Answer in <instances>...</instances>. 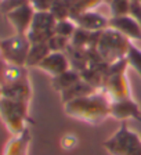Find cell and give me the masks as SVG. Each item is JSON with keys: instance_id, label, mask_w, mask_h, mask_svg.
<instances>
[{"instance_id": "cell-10", "label": "cell", "mask_w": 141, "mask_h": 155, "mask_svg": "<svg viewBox=\"0 0 141 155\" xmlns=\"http://www.w3.org/2000/svg\"><path fill=\"white\" fill-rule=\"evenodd\" d=\"M111 116L120 122H127L129 119L141 120V108L132 97L111 101Z\"/></svg>"}, {"instance_id": "cell-8", "label": "cell", "mask_w": 141, "mask_h": 155, "mask_svg": "<svg viewBox=\"0 0 141 155\" xmlns=\"http://www.w3.org/2000/svg\"><path fill=\"white\" fill-rule=\"evenodd\" d=\"M108 28L119 32L130 42H141V26L130 14L122 17H109Z\"/></svg>"}, {"instance_id": "cell-6", "label": "cell", "mask_w": 141, "mask_h": 155, "mask_svg": "<svg viewBox=\"0 0 141 155\" xmlns=\"http://www.w3.org/2000/svg\"><path fill=\"white\" fill-rule=\"evenodd\" d=\"M31 48V42L26 35H15L0 40V53L2 58L8 64L25 67L28 53Z\"/></svg>"}, {"instance_id": "cell-7", "label": "cell", "mask_w": 141, "mask_h": 155, "mask_svg": "<svg viewBox=\"0 0 141 155\" xmlns=\"http://www.w3.org/2000/svg\"><path fill=\"white\" fill-rule=\"evenodd\" d=\"M55 24L57 19L50 11H36L26 32V38L29 39L31 45L48 42L54 36Z\"/></svg>"}, {"instance_id": "cell-32", "label": "cell", "mask_w": 141, "mask_h": 155, "mask_svg": "<svg viewBox=\"0 0 141 155\" xmlns=\"http://www.w3.org/2000/svg\"><path fill=\"white\" fill-rule=\"evenodd\" d=\"M138 3H140V4H141V0H138Z\"/></svg>"}, {"instance_id": "cell-23", "label": "cell", "mask_w": 141, "mask_h": 155, "mask_svg": "<svg viewBox=\"0 0 141 155\" xmlns=\"http://www.w3.org/2000/svg\"><path fill=\"white\" fill-rule=\"evenodd\" d=\"M47 43H48V46H50V50H51V51L65 53L67 51V48H68V46L70 45V40L67 39V38H62V36L54 35Z\"/></svg>"}, {"instance_id": "cell-4", "label": "cell", "mask_w": 141, "mask_h": 155, "mask_svg": "<svg viewBox=\"0 0 141 155\" xmlns=\"http://www.w3.org/2000/svg\"><path fill=\"white\" fill-rule=\"evenodd\" d=\"M127 67L129 64L126 61V58L113 62V64H109L105 78H104L103 87H101V90L107 94L109 101H116L132 97L127 78H126Z\"/></svg>"}, {"instance_id": "cell-20", "label": "cell", "mask_w": 141, "mask_h": 155, "mask_svg": "<svg viewBox=\"0 0 141 155\" xmlns=\"http://www.w3.org/2000/svg\"><path fill=\"white\" fill-rule=\"evenodd\" d=\"M76 24L72 21L70 18H65V19H58L55 24V29H54V35L62 36L70 40V38L74 36L75 31H76Z\"/></svg>"}, {"instance_id": "cell-14", "label": "cell", "mask_w": 141, "mask_h": 155, "mask_svg": "<svg viewBox=\"0 0 141 155\" xmlns=\"http://www.w3.org/2000/svg\"><path fill=\"white\" fill-rule=\"evenodd\" d=\"M31 140H32V134H31L29 127H26L21 134L13 136L7 141L3 155H28V148Z\"/></svg>"}, {"instance_id": "cell-15", "label": "cell", "mask_w": 141, "mask_h": 155, "mask_svg": "<svg viewBox=\"0 0 141 155\" xmlns=\"http://www.w3.org/2000/svg\"><path fill=\"white\" fill-rule=\"evenodd\" d=\"M94 91H97V89H94V87L91 86V84L87 83L86 81L80 79V81L76 82L74 86H70L69 89L61 91V93H60V96H61L62 104H65V103H69V101H72V100L80 98V97L93 94Z\"/></svg>"}, {"instance_id": "cell-24", "label": "cell", "mask_w": 141, "mask_h": 155, "mask_svg": "<svg viewBox=\"0 0 141 155\" xmlns=\"http://www.w3.org/2000/svg\"><path fill=\"white\" fill-rule=\"evenodd\" d=\"M77 143H79V139L76 137V134L74 133H67L61 137L60 140V144H61V148L65 150V151H70L77 147Z\"/></svg>"}, {"instance_id": "cell-17", "label": "cell", "mask_w": 141, "mask_h": 155, "mask_svg": "<svg viewBox=\"0 0 141 155\" xmlns=\"http://www.w3.org/2000/svg\"><path fill=\"white\" fill-rule=\"evenodd\" d=\"M51 53L50 50V46L48 43H35V45H31V48H29V53H28V58H26V68H31V67H36L40 64V62L47 57L48 54Z\"/></svg>"}, {"instance_id": "cell-19", "label": "cell", "mask_w": 141, "mask_h": 155, "mask_svg": "<svg viewBox=\"0 0 141 155\" xmlns=\"http://www.w3.org/2000/svg\"><path fill=\"white\" fill-rule=\"evenodd\" d=\"M75 0H55L53 4L50 13L55 17V19H65L69 18L72 7H74Z\"/></svg>"}, {"instance_id": "cell-31", "label": "cell", "mask_w": 141, "mask_h": 155, "mask_svg": "<svg viewBox=\"0 0 141 155\" xmlns=\"http://www.w3.org/2000/svg\"><path fill=\"white\" fill-rule=\"evenodd\" d=\"M104 2H107V3H108V2H109V0H104Z\"/></svg>"}, {"instance_id": "cell-2", "label": "cell", "mask_w": 141, "mask_h": 155, "mask_svg": "<svg viewBox=\"0 0 141 155\" xmlns=\"http://www.w3.org/2000/svg\"><path fill=\"white\" fill-rule=\"evenodd\" d=\"M103 147L109 155H141V137L129 127L127 122H122Z\"/></svg>"}, {"instance_id": "cell-22", "label": "cell", "mask_w": 141, "mask_h": 155, "mask_svg": "<svg viewBox=\"0 0 141 155\" xmlns=\"http://www.w3.org/2000/svg\"><path fill=\"white\" fill-rule=\"evenodd\" d=\"M126 61L129 67H132L141 78V48H138L136 45H130L126 54Z\"/></svg>"}, {"instance_id": "cell-25", "label": "cell", "mask_w": 141, "mask_h": 155, "mask_svg": "<svg viewBox=\"0 0 141 155\" xmlns=\"http://www.w3.org/2000/svg\"><path fill=\"white\" fill-rule=\"evenodd\" d=\"M26 3H31L29 0H2V3H0V11L3 14H7L8 11L17 8L19 6H24Z\"/></svg>"}, {"instance_id": "cell-28", "label": "cell", "mask_w": 141, "mask_h": 155, "mask_svg": "<svg viewBox=\"0 0 141 155\" xmlns=\"http://www.w3.org/2000/svg\"><path fill=\"white\" fill-rule=\"evenodd\" d=\"M4 65H6V61H4V60H0V100H2V97H3V83H2V78H3Z\"/></svg>"}, {"instance_id": "cell-3", "label": "cell", "mask_w": 141, "mask_h": 155, "mask_svg": "<svg viewBox=\"0 0 141 155\" xmlns=\"http://www.w3.org/2000/svg\"><path fill=\"white\" fill-rule=\"evenodd\" d=\"M130 45L132 42L123 35L111 28H107L105 31L100 33L96 50L107 64H113V62L126 58Z\"/></svg>"}, {"instance_id": "cell-16", "label": "cell", "mask_w": 141, "mask_h": 155, "mask_svg": "<svg viewBox=\"0 0 141 155\" xmlns=\"http://www.w3.org/2000/svg\"><path fill=\"white\" fill-rule=\"evenodd\" d=\"M80 79H82L80 72L74 69V68H69L64 74L58 75V76H55V78H51V86L54 90H57L58 93H61V91L69 89L70 86H74Z\"/></svg>"}, {"instance_id": "cell-9", "label": "cell", "mask_w": 141, "mask_h": 155, "mask_svg": "<svg viewBox=\"0 0 141 155\" xmlns=\"http://www.w3.org/2000/svg\"><path fill=\"white\" fill-rule=\"evenodd\" d=\"M35 8L32 7L31 3H26L24 6H19L17 8L8 11L7 14H4L11 26L14 28L15 33L18 35H26L29 26L32 24L33 15H35Z\"/></svg>"}, {"instance_id": "cell-1", "label": "cell", "mask_w": 141, "mask_h": 155, "mask_svg": "<svg viewBox=\"0 0 141 155\" xmlns=\"http://www.w3.org/2000/svg\"><path fill=\"white\" fill-rule=\"evenodd\" d=\"M64 112L74 119L98 125L111 116V101L103 90L64 104Z\"/></svg>"}, {"instance_id": "cell-18", "label": "cell", "mask_w": 141, "mask_h": 155, "mask_svg": "<svg viewBox=\"0 0 141 155\" xmlns=\"http://www.w3.org/2000/svg\"><path fill=\"white\" fill-rule=\"evenodd\" d=\"M104 0H75L69 18L74 19L75 17L80 15V14L89 13V11H96V8H98L101 6Z\"/></svg>"}, {"instance_id": "cell-26", "label": "cell", "mask_w": 141, "mask_h": 155, "mask_svg": "<svg viewBox=\"0 0 141 155\" xmlns=\"http://www.w3.org/2000/svg\"><path fill=\"white\" fill-rule=\"evenodd\" d=\"M35 11H50L55 0H29Z\"/></svg>"}, {"instance_id": "cell-29", "label": "cell", "mask_w": 141, "mask_h": 155, "mask_svg": "<svg viewBox=\"0 0 141 155\" xmlns=\"http://www.w3.org/2000/svg\"><path fill=\"white\" fill-rule=\"evenodd\" d=\"M132 3H138V0H130Z\"/></svg>"}, {"instance_id": "cell-5", "label": "cell", "mask_w": 141, "mask_h": 155, "mask_svg": "<svg viewBox=\"0 0 141 155\" xmlns=\"http://www.w3.org/2000/svg\"><path fill=\"white\" fill-rule=\"evenodd\" d=\"M29 103L11 100L2 97L0 100V118L13 136H18L28 127L29 122Z\"/></svg>"}, {"instance_id": "cell-21", "label": "cell", "mask_w": 141, "mask_h": 155, "mask_svg": "<svg viewBox=\"0 0 141 155\" xmlns=\"http://www.w3.org/2000/svg\"><path fill=\"white\" fill-rule=\"evenodd\" d=\"M109 10H111V17H122L130 14V0H109L108 2Z\"/></svg>"}, {"instance_id": "cell-13", "label": "cell", "mask_w": 141, "mask_h": 155, "mask_svg": "<svg viewBox=\"0 0 141 155\" xmlns=\"http://www.w3.org/2000/svg\"><path fill=\"white\" fill-rule=\"evenodd\" d=\"M3 97L29 103L32 97V86L29 82V76L18 82H14V83L3 84Z\"/></svg>"}, {"instance_id": "cell-30", "label": "cell", "mask_w": 141, "mask_h": 155, "mask_svg": "<svg viewBox=\"0 0 141 155\" xmlns=\"http://www.w3.org/2000/svg\"><path fill=\"white\" fill-rule=\"evenodd\" d=\"M0 60H3V58H2V53H0Z\"/></svg>"}, {"instance_id": "cell-27", "label": "cell", "mask_w": 141, "mask_h": 155, "mask_svg": "<svg viewBox=\"0 0 141 155\" xmlns=\"http://www.w3.org/2000/svg\"><path fill=\"white\" fill-rule=\"evenodd\" d=\"M130 15L134 17L136 21L141 26V4L140 3H132V6H130Z\"/></svg>"}, {"instance_id": "cell-12", "label": "cell", "mask_w": 141, "mask_h": 155, "mask_svg": "<svg viewBox=\"0 0 141 155\" xmlns=\"http://www.w3.org/2000/svg\"><path fill=\"white\" fill-rule=\"evenodd\" d=\"M72 21L76 24L77 28L86 29L89 32H101V31H105L108 28L109 18L104 17L98 11H89V13L75 17Z\"/></svg>"}, {"instance_id": "cell-11", "label": "cell", "mask_w": 141, "mask_h": 155, "mask_svg": "<svg viewBox=\"0 0 141 155\" xmlns=\"http://www.w3.org/2000/svg\"><path fill=\"white\" fill-rule=\"evenodd\" d=\"M39 69L48 74L51 78L64 74L70 68V62L68 60V55L62 51H51L47 57L38 65Z\"/></svg>"}]
</instances>
